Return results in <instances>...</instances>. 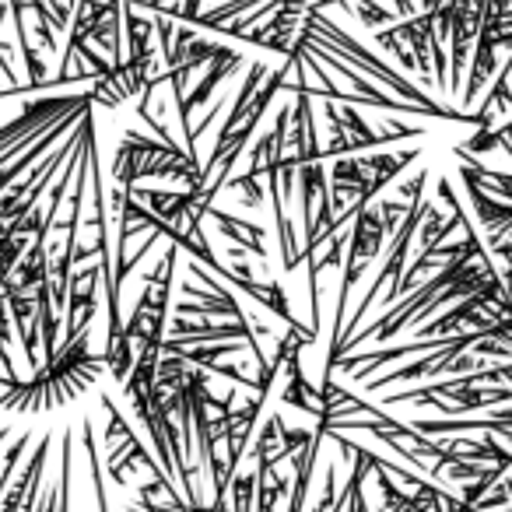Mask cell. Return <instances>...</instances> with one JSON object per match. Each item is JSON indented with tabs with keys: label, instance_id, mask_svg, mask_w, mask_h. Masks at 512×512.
<instances>
[{
	"label": "cell",
	"instance_id": "obj_5",
	"mask_svg": "<svg viewBox=\"0 0 512 512\" xmlns=\"http://www.w3.org/2000/svg\"><path fill=\"white\" fill-rule=\"evenodd\" d=\"M242 64H246V57H242V53H235L232 46H225V43L218 46V53H214V57L204 64L207 74L197 81V85L190 88V92H186V99L179 102V109H176V113H179V127H183V137H190V130H193V123H190L193 109L204 106V102L211 99L214 92H218L221 81L232 78V74L239 71Z\"/></svg>",
	"mask_w": 512,
	"mask_h": 512
},
{
	"label": "cell",
	"instance_id": "obj_7",
	"mask_svg": "<svg viewBox=\"0 0 512 512\" xmlns=\"http://www.w3.org/2000/svg\"><path fill=\"white\" fill-rule=\"evenodd\" d=\"M351 15L358 18V22L365 25V29H379V25H390L393 18V11H386V8H379V0H355V8H351Z\"/></svg>",
	"mask_w": 512,
	"mask_h": 512
},
{
	"label": "cell",
	"instance_id": "obj_1",
	"mask_svg": "<svg viewBox=\"0 0 512 512\" xmlns=\"http://www.w3.org/2000/svg\"><path fill=\"white\" fill-rule=\"evenodd\" d=\"M106 372V358L92 351V330L57 344V355L46 358L29 379L0 393V411L8 414H50L64 411L88 390H95Z\"/></svg>",
	"mask_w": 512,
	"mask_h": 512
},
{
	"label": "cell",
	"instance_id": "obj_3",
	"mask_svg": "<svg viewBox=\"0 0 512 512\" xmlns=\"http://www.w3.org/2000/svg\"><path fill=\"white\" fill-rule=\"evenodd\" d=\"M95 102L92 92H74V95H46V99H36L15 116V120L0 123V151L15 148L22 141H39L43 134H50L60 120L74 113H88Z\"/></svg>",
	"mask_w": 512,
	"mask_h": 512
},
{
	"label": "cell",
	"instance_id": "obj_8",
	"mask_svg": "<svg viewBox=\"0 0 512 512\" xmlns=\"http://www.w3.org/2000/svg\"><path fill=\"white\" fill-rule=\"evenodd\" d=\"M18 383H22V379H18ZM18 383H11L8 376H0V386H4V390H11V386H18Z\"/></svg>",
	"mask_w": 512,
	"mask_h": 512
},
{
	"label": "cell",
	"instance_id": "obj_2",
	"mask_svg": "<svg viewBox=\"0 0 512 512\" xmlns=\"http://www.w3.org/2000/svg\"><path fill=\"white\" fill-rule=\"evenodd\" d=\"M113 179L120 190H134L141 179H169L183 190H204V169L186 151L127 130L113 155Z\"/></svg>",
	"mask_w": 512,
	"mask_h": 512
},
{
	"label": "cell",
	"instance_id": "obj_6",
	"mask_svg": "<svg viewBox=\"0 0 512 512\" xmlns=\"http://www.w3.org/2000/svg\"><path fill=\"white\" fill-rule=\"evenodd\" d=\"M207 218L218 221V232L225 235L232 246H239V249H246V253L267 260V228L260 225V221L235 218L232 211H221V207H211V211H207Z\"/></svg>",
	"mask_w": 512,
	"mask_h": 512
},
{
	"label": "cell",
	"instance_id": "obj_4",
	"mask_svg": "<svg viewBox=\"0 0 512 512\" xmlns=\"http://www.w3.org/2000/svg\"><path fill=\"white\" fill-rule=\"evenodd\" d=\"M99 285H102L99 260H95V264H85V267H74L71 285H67V306H64L67 323H64V330H60V334H64V341H71V337L92 330L95 309H99V302H95Z\"/></svg>",
	"mask_w": 512,
	"mask_h": 512
}]
</instances>
